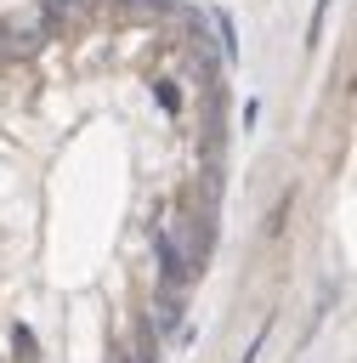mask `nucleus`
Masks as SVG:
<instances>
[{
	"instance_id": "1",
	"label": "nucleus",
	"mask_w": 357,
	"mask_h": 363,
	"mask_svg": "<svg viewBox=\"0 0 357 363\" xmlns=\"http://www.w3.org/2000/svg\"><path fill=\"white\" fill-rule=\"evenodd\" d=\"M232 74L198 0L0 11V363H170L221 250Z\"/></svg>"
}]
</instances>
